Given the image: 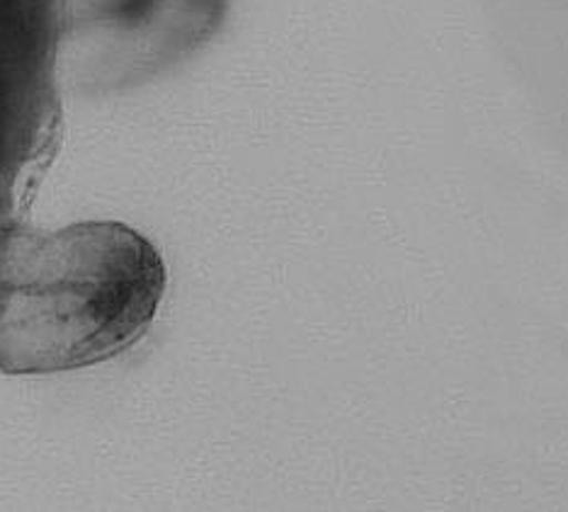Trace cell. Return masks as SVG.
<instances>
[{"mask_svg": "<svg viewBox=\"0 0 568 512\" xmlns=\"http://www.w3.org/2000/svg\"><path fill=\"white\" fill-rule=\"evenodd\" d=\"M163 291L161 255L120 224L12 238L0 258V369L51 375L105 362L144 336Z\"/></svg>", "mask_w": 568, "mask_h": 512, "instance_id": "6da1fadb", "label": "cell"}, {"mask_svg": "<svg viewBox=\"0 0 568 512\" xmlns=\"http://www.w3.org/2000/svg\"><path fill=\"white\" fill-rule=\"evenodd\" d=\"M224 0H79L75 34L95 42V79L124 81L195 49Z\"/></svg>", "mask_w": 568, "mask_h": 512, "instance_id": "7a4b0ae2", "label": "cell"}]
</instances>
